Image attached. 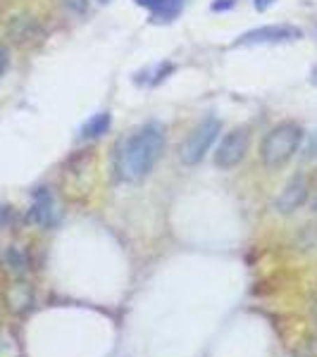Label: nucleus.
<instances>
[{
    "label": "nucleus",
    "instance_id": "9d476101",
    "mask_svg": "<svg viewBox=\"0 0 317 357\" xmlns=\"http://www.w3.org/2000/svg\"><path fill=\"white\" fill-rule=\"evenodd\" d=\"M112 124L110 112H98L82 126V138H101L103 134H108Z\"/></svg>",
    "mask_w": 317,
    "mask_h": 357
},
{
    "label": "nucleus",
    "instance_id": "9b49d317",
    "mask_svg": "<svg viewBox=\"0 0 317 357\" xmlns=\"http://www.w3.org/2000/svg\"><path fill=\"white\" fill-rule=\"evenodd\" d=\"M10 310H15V312H24V310L31 307L34 303V293H31V286L27 284H15L13 289H10Z\"/></svg>",
    "mask_w": 317,
    "mask_h": 357
},
{
    "label": "nucleus",
    "instance_id": "ddd939ff",
    "mask_svg": "<svg viewBox=\"0 0 317 357\" xmlns=\"http://www.w3.org/2000/svg\"><path fill=\"white\" fill-rule=\"evenodd\" d=\"M8 67H10V53L0 45V77L8 72Z\"/></svg>",
    "mask_w": 317,
    "mask_h": 357
},
{
    "label": "nucleus",
    "instance_id": "f257e3e1",
    "mask_svg": "<svg viewBox=\"0 0 317 357\" xmlns=\"http://www.w3.org/2000/svg\"><path fill=\"white\" fill-rule=\"evenodd\" d=\"M165 151V129L160 124H146L117 153V176L124 183L143 181L158 165Z\"/></svg>",
    "mask_w": 317,
    "mask_h": 357
},
{
    "label": "nucleus",
    "instance_id": "7ed1b4c3",
    "mask_svg": "<svg viewBox=\"0 0 317 357\" xmlns=\"http://www.w3.org/2000/svg\"><path fill=\"white\" fill-rule=\"evenodd\" d=\"M220 131H222V124H220V119H215V117H207L200 124H196L193 131L184 138V143L179 146L182 162L189 167L198 165L200 160L205 158V153L210 151L212 143H215V138L220 136Z\"/></svg>",
    "mask_w": 317,
    "mask_h": 357
},
{
    "label": "nucleus",
    "instance_id": "f3484780",
    "mask_svg": "<svg viewBox=\"0 0 317 357\" xmlns=\"http://www.w3.org/2000/svg\"><path fill=\"white\" fill-rule=\"evenodd\" d=\"M310 82H313V86H317V67L313 69V77H310Z\"/></svg>",
    "mask_w": 317,
    "mask_h": 357
},
{
    "label": "nucleus",
    "instance_id": "6e6552de",
    "mask_svg": "<svg viewBox=\"0 0 317 357\" xmlns=\"http://www.w3.org/2000/svg\"><path fill=\"white\" fill-rule=\"evenodd\" d=\"M31 222H36L38 227L43 229H53L60 222V210H57L55 195L50 193V188H38L34 193V203H31V212H29Z\"/></svg>",
    "mask_w": 317,
    "mask_h": 357
},
{
    "label": "nucleus",
    "instance_id": "1a4fd4ad",
    "mask_svg": "<svg viewBox=\"0 0 317 357\" xmlns=\"http://www.w3.org/2000/svg\"><path fill=\"white\" fill-rule=\"evenodd\" d=\"M3 267L13 276H24L29 272V260L20 248H8L3 255Z\"/></svg>",
    "mask_w": 317,
    "mask_h": 357
},
{
    "label": "nucleus",
    "instance_id": "20e7f679",
    "mask_svg": "<svg viewBox=\"0 0 317 357\" xmlns=\"http://www.w3.org/2000/svg\"><path fill=\"white\" fill-rule=\"evenodd\" d=\"M249 146H251V136L246 129H232L227 136L222 138V143L217 146V153H215V165L220 169H234L236 165L244 162L246 153H249Z\"/></svg>",
    "mask_w": 317,
    "mask_h": 357
},
{
    "label": "nucleus",
    "instance_id": "f03ea898",
    "mask_svg": "<svg viewBox=\"0 0 317 357\" xmlns=\"http://www.w3.org/2000/svg\"><path fill=\"white\" fill-rule=\"evenodd\" d=\"M303 141V129L296 122H281L274 129H270V134L265 136L260 146V158L263 165L267 169H279L284 167L293 155L298 153Z\"/></svg>",
    "mask_w": 317,
    "mask_h": 357
},
{
    "label": "nucleus",
    "instance_id": "0eeeda50",
    "mask_svg": "<svg viewBox=\"0 0 317 357\" xmlns=\"http://www.w3.org/2000/svg\"><path fill=\"white\" fill-rule=\"evenodd\" d=\"M308 195H310L308 178H305V174L298 172V174H293L289 178V183L284 186V191H281L279 198L274 200V207L279 212H284V215H291V212H296L301 205H305Z\"/></svg>",
    "mask_w": 317,
    "mask_h": 357
},
{
    "label": "nucleus",
    "instance_id": "6ab92c4d",
    "mask_svg": "<svg viewBox=\"0 0 317 357\" xmlns=\"http://www.w3.org/2000/svg\"><path fill=\"white\" fill-rule=\"evenodd\" d=\"M101 3H110V0H101Z\"/></svg>",
    "mask_w": 317,
    "mask_h": 357
},
{
    "label": "nucleus",
    "instance_id": "a211bd4d",
    "mask_svg": "<svg viewBox=\"0 0 317 357\" xmlns=\"http://www.w3.org/2000/svg\"><path fill=\"white\" fill-rule=\"evenodd\" d=\"M313 319H315V324H317V303L313 305Z\"/></svg>",
    "mask_w": 317,
    "mask_h": 357
},
{
    "label": "nucleus",
    "instance_id": "f8f14e48",
    "mask_svg": "<svg viewBox=\"0 0 317 357\" xmlns=\"http://www.w3.org/2000/svg\"><path fill=\"white\" fill-rule=\"evenodd\" d=\"M303 158L305 160H317V129L308 136V143H305Z\"/></svg>",
    "mask_w": 317,
    "mask_h": 357
},
{
    "label": "nucleus",
    "instance_id": "2eb2a0df",
    "mask_svg": "<svg viewBox=\"0 0 317 357\" xmlns=\"http://www.w3.org/2000/svg\"><path fill=\"white\" fill-rule=\"evenodd\" d=\"M272 3H274V0H256V10H260V13H263V10H267Z\"/></svg>",
    "mask_w": 317,
    "mask_h": 357
},
{
    "label": "nucleus",
    "instance_id": "dca6fc26",
    "mask_svg": "<svg viewBox=\"0 0 317 357\" xmlns=\"http://www.w3.org/2000/svg\"><path fill=\"white\" fill-rule=\"evenodd\" d=\"M310 207H313V212H317V191L313 193V200H310Z\"/></svg>",
    "mask_w": 317,
    "mask_h": 357
},
{
    "label": "nucleus",
    "instance_id": "4468645a",
    "mask_svg": "<svg viewBox=\"0 0 317 357\" xmlns=\"http://www.w3.org/2000/svg\"><path fill=\"white\" fill-rule=\"evenodd\" d=\"M229 8H234V0H215V3H212V10H215V13L229 10Z\"/></svg>",
    "mask_w": 317,
    "mask_h": 357
},
{
    "label": "nucleus",
    "instance_id": "423d86ee",
    "mask_svg": "<svg viewBox=\"0 0 317 357\" xmlns=\"http://www.w3.org/2000/svg\"><path fill=\"white\" fill-rule=\"evenodd\" d=\"M8 38L20 48H31L38 45L45 38V29L41 26V22L31 15H20L15 20H10L8 24Z\"/></svg>",
    "mask_w": 317,
    "mask_h": 357
},
{
    "label": "nucleus",
    "instance_id": "39448f33",
    "mask_svg": "<svg viewBox=\"0 0 317 357\" xmlns=\"http://www.w3.org/2000/svg\"><path fill=\"white\" fill-rule=\"evenodd\" d=\"M303 38V31L298 26L291 24H272V26H260L251 29L244 36L236 41V45H265V43H289Z\"/></svg>",
    "mask_w": 317,
    "mask_h": 357
}]
</instances>
